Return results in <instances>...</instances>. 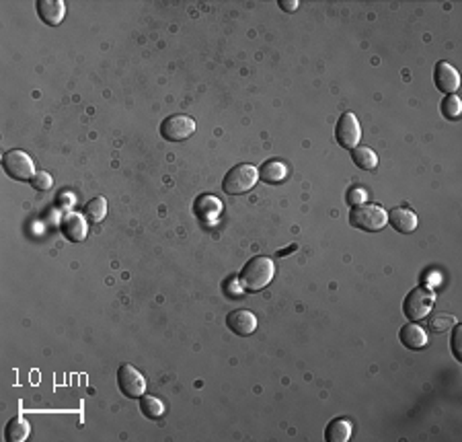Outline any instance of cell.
Listing matches in <instances>:
<instances>
[{
	"mask_svg": "<svg viewBox=\"0 0 462 442\" xmlns=\"http://www.w3.org/2000/svg\"><path fill=\"white\" fill-rule=\"evenodd\" d=\"M273 273H276V265L269 258L255 256L242 267V271L238 276V282L247 292H259L273 280Z\"/></svg>",
	"mask_w": 462,
	"mask_h": 442,
	"instance_id": "6da1fadb",
	"label": "cell"
},
{
	"mask_svg": "<svg viewBox=\"0 0 462 442\" xmlns=\"http://www.w3.org/2000/svg\"><path fill=\"white\" fill-rule=\"evenodd\" d=\"M349 222H352V227H356V229H362V231H368V233H378V231H383L386 227V222H388V214H386L383 206L364 202V204L352 208V212H349Z\"/></svg>",
	"mask_w": 462,
	"mask_h": 442,
	"instance_id": "7a4b0ae2",
	"label": "cell"
},
{
	"mask_svg": "<svg viewBox=\"0 0 462 442\" xmlns=\"http://www.w3.org/2000/svg\"><path fill=\"white\" fill-rule=\"evenodd\" d=\"M434 309V292L425 286L413 288L403 302V313L409 321H421L425 319Z\"/></svg>",
	"mask_w": 462,
	"mask_h": 442,
	"instance_id": "3957f363",
	"label": "cell"
},
{
	"mask_svg": "<svg viewBox=\"0 0 462 442\" xmlns=\"http://www.w3.org/2000/svg\"><path fill=\"white\" fill-rule=\"evenodd\" d=\"M257 179H259V171L253 165L240 163L227 173L224 181H222V189L231 195H240V193L251 191L255 187Z\"/></svg>",
	"mask_w": 462,
	"mask_h": 442,
	"instance_id": "277c9868",
	"label": "cell"
},
{
	"mask_svg": "<svg viewBox=\"0 0 462 442\" xmlns=\"http://www.w3.org/2000/svg\"><path fill=\"white\" fill-rule=\"evenodd\" d=\"M2 169L6 175L17 179V181H31L33 175L37 173L33 159L25 151H19V148L2 155Z\"/></svg>",
	"mask_w": 462,
	"mask_h": 442,
	"instance_id": "5b68a950",
	"label": "cell"
},
{
	"mask_svg": "<svg viewBox=\"0 0 462 442\" xmlns=\"http://www.w3.org/2000/svg\"><path fill=\"white\" fill-rule=\"evenodd\" d=\"M195 132V122L189 115L183 113H175L169 115L162 124H160V136L169 142H183L187 140L191 134Z\"/></svg>",
	"mask_w": 462,
	"mask_h": 442,
	"instance_id": "8992f818",
	"label": "cell"
},
{
	"mask_svg": "<svg viewBox=\"0 0 462 442\" xmlns=\"http://www.w3.org/2000/svg\"><path fill=\"white\" fill-rule=\"evenodd\" d=\"M360 138H362V128H360V122L358 117L352 113V111H345L339 122H337V128H335V140L339 142V146L343 148H356L360 144Z\"/></svg>",
	"mask_w": 462,
	"mask_h": 442,
	"instance_id": "52a82bcc",
	"label": "cell"
},
{
	"mask_svg": "<svg viewBox=\"0 0 462 442\" xmlns=\"http://www.w3.org/2000/svg\"><path fill=\"white\" fill-rule=\"evenodd\" d=\"M117 385L122 389V393L130 399L142 397L146 391V381L140 374V370H136L132 364H122L117 370Z\"/></svg>",
	"mask_w": 462,
	"mask_h": 442,
	"instance_id": "ba28073f",
	"label": "cell"
},
{
	"mask_svg": "<svg viewBox=\"0 0 462 442\" xmlns=\"http://www.w3.org/2000/svg\"><path fill=\"white\" fill-rule=\"evenodd\" d=\"M434 83L438 90L446 93V95H454V90H459L461 87V77H459V70L448 64L446 60L438 62L436 64V70H434Z\"/></svg>",
	"mask_w": 462,
	"mask_h": 442,
	"instance_id": "9c48e42d",
	"label": "cell"
},
{
	"mask_svg": "<svg viewBox=\"0 0 462 442\" xmlns=\"http://www.w3.org/2000/svg\"><path fill=\"white\" fill-rule=\"evenodd\" d=\"M60 227H62L64 237L73 243H80L88 237V220H86V216H82L78 212H68L62 218Z\"/></svg>",
	"mask_w": 462,
	"mask_h": 442,
	"instance_id": "30bf717a",
	"label": "cell"
},
{
	"mask_svg": "<svg viewBox=\"0 0 462 442\" xmlns=\"http://www.w3.org/2000/svg\"><path fill=\"white\" fill-rule=\"evenodd\" d=\"M227 325H229L232 334L244 338V336H251L257 329V317L247 309H236V311L229 313Z\"/></svg>",
	"mask_w": 462,
	"mask_h": 442,
	"instance_id": "8fae6325",
	"label": "cell"
},
{
	"mask_svg": "<svg viewBox=\"0 0 462 442\" xmlns=\"http://www.w3.org/2000/svg\"><path fill=\"white\" fill-rule=\"evenodd\" d=\"M37 15L46 25H60L66 17V4L62 0H39L37 2Z\"/></svg>",
	"mask_w": 462,
	"mask_h": 442,
	"instance_id": "7c38bea8",
	"label": "cell"
},
{
	"mask_svg": "<svg viewBox=\"0 0 462 442\" xmlns=\"http://www.w3.org/2000/svg\"><path fill=\"white\" fill-rule=\"evenodd\" d=\"M388 222H390V227H392L394 231H398V233H403V235H409V233H413V231L417 229V214H415L411 208L401 206V208L390 210V214H388Z\"/></svg>",
	"mask_w": 462,
	"mask_h": 442,
	"instance_id": "4fadbf2b",
	"label": "cell"
},
{
	"mask_svg": "<svg viewBox=\"0 0 462 442\" xmlns=\"http://www.w3.org/2000/svg\"><path fill=\"white\" fill-rule=\"evenodd\" d=\"M398 338H401V344L405 348H409V350H421V348L427 346V336H425V332L417 323L403 325Z\"/></svg>",
	"mask_w": 462,
	"mask_h": 442,
	"instance_id": "5bb4252c",
	"label": "cell"
},
{
	"mask_svg": "<svg viewBox=\"0 0 462 442\" xmlns=\"http://www.w3.org/2000/svg\"><path fill=\"white\" fill-rule=\"evenodd\" d=\"M288 175H290L288 165L284 161H278V159L265 161L259 169V179L265 181V183H271V185H278V183L286 181Z\"/></svg>",
	"mask_w": 462,
	"mask_h": 442,
	"instance_id": "9a60e30c",
	"label": "cell"
},
{
	"mask_svg": "<svg viewBox=\"0 0 462 442\" xmlns=\"http://www.w3.org/2000/svg\"><path fill=\"white\" fill-rule=\"evenodd\" d=\"M352 439V422L347 418L333 420L325 430V441L329 442H347Z\"/></svg>",
	"mask_w": 462,
	"mask_h": 442,
	"instance_id": "2e32d148",
	"label": "cell"
},
{
	"mask_svg": "<svg viewBox=\"0 0 462 442\" xmlns=\"http://www.w3.org/2000/svg\"><path fill=\"white\" fill-rule=\"evenodd\" d=\"M29 432H31L29 422H27L23 416H17V418H12V420L6 424V428H4V439L8 442H23L27 441Z\"/></svg>",
	"mask_w": 462,
	"mask_h": 442,
	"instance_id": "e0dca14e",
	"label": "cell"
},
{
	"mask_svg": "<svg viewBox=\"0 0 462 442\" xmlns=\"http://www.w3.org/2000/svg\"><path fill=\"white\" fill-rule=\"evenodd\" d=\"M352 159H354V163H356L360 169H364V171H374V169L378 167V157H376V153H374L372 148H368V146H356V148L352 151Z\"/></svg>",
	"mask_w": 462,
	"mask_h": 442,
	"instance_id": "ac0fdd59",
	"label": "cell"
},
{
	"mask_svg": "<svg viewBox=\"0 0 462 442\" xmlns=\"http://www.w3.org/2000/svg\"><path fill=\"white\" fill-rule=\"evenodd\" d=\"M222 210V204L218 198H212V195H202L198 202H195V212L198 216L206 218V220H212L214 216H218Z\"/></svg>",
	"mask_w": 462,
	"mask_h": 442,
	"instance_id": "d6986e66",
	"label": "cell"
},
{
	"mask_svg": "<svg viewBox=\"0 0 462 442\" xmlns=\"http://www.w3.org/2000/svg\"><path fill=\"white\" fill-rule=\"evenodd\" d=\"M84 216L88 222H101L107 216V200L105 198H93L84 204Z\"/></svg>",
	"mask_w": 462,
	"mask_h": 442,
	"instance_id": "ffe728a7",
	"label": "cell"
},
{
	"mask_svg": "<svg viewBox=\"0 0 462 442\" xmlns=\"http://www.w3.org/2000/svg\"><path fill=\"white\" fill-rule=\"evenodd\" d=\"M427 321H425V325H427V329L432 332V334H446L450 327H454V323H456V319L452 317V315H446V313H436V315H427L425 317Z\"/></svg>",
	"mask_w": 462,
	"mask_h": 442,
	"instance_id": "44dd1931",
	"label": "cell"
},
{
	"mask_svg": "<svg viewBox=\"0 0 462 442\" xmlns=\"http://www.w3.org/2000/svg\"><path fill=\"white\" fill-rule=\"evenodd\" d=\"M140 410H142V414H144L146 418L156 420V418H162V414H164L166 407H164V403H162L158 397L146 395V397L140 399Z\"/></svg>",
	"mask_w": 462,
	"mask_h": 442,
	"instance_id": "7402d4cb",
	"label": "cell"
},
{
	"mask_svg": "<svg viewBox=\"0 0 462 442\" xmlns=\"http://www.w3.org/2000/svg\"><path fill=\"white\" fill-rule=\"evenodd\" d=\"M442 113H444L446 119L456 122L462 113L461 99H459L456 95H448V97H444V101H442Z\"/></svg>",
	"mask_w": 462,
	"mask_h": 442,
	"instance_id": "603a6c76",
	"label": "cell"
},
{
	"mask_svg": "<svg viewBox=\"0 0 462 442\" xmlns=\"http://www.w3.org/2000/svg\"><path fill=\"white\" fill-rule=\"evenodd\" d=\"M31 185H33V189H37V191H48V189H52V185H54V179L50 173H46V171H37L33 179H31Z\"/></svg>",
	"mask_w": 462,
	"mask_h": 442,
	"instance_id": "cb8c5ba5",
	"label": "cell"
},
{
	"mask_svg": "<svg viewBox=\"0 0 462 442\" xmlns=\"http://www.w3.org/2000/svg\"><path fill=\"white\" fill-rule=\"evenodd\" d=\"M366 198H368V191L364 189V187H354V189H349V193H347V202L352 204V206H360V204H364L366 202Z\"/></svg>",
	"mask_w": 462,
	"mask_h": 442,
	"instance_id": "d4e9b609",
	"label": "cell"
},
{
	"mask_svg": "<svg viewBox=\"0 0 462 442\" xmlns=\"http://www.w3.org/2000/svg\"><path fill=\"white\" fill-rule=\"evenodd\" d=\"M461 336H462V327L454 323V334H452V352H454V356H456V360H462Z\"/></svg>",
	"mask_w": 462,
	"mask_h": 442,
	"instance_id": "484cf974",
	"label": "cell"
},
{
	"mask_svg": "<svg viewBox=\"0 0 462 442\" xmlns=\"http://www.w3.org/2000/svg\"><path fill=\"white\" fill-rule=\"evenodd\" d=\"M280 6H282L284 10H288V12H294V10L300 6V2H298V0H280Z\"/></svg>",
	"mask_w": 462,
	"mask_h": 442,
	"instance_id": "4316f807",
	"label": "cell"
},
{
	"mask_svg": "<svg viewBox=\"0 0 462 442\" xmlns=\"http://www.w3.org/2000/svg\"><path fill=\"white\" fill-rule=\"evenodd\" d=\"M296 249H298V245H290V247H288V249H284V251L280 249V251H278V256H280V258H286L288 253H292V251H296Z\"/></svg>",
	"mask_w": 462,
	"mask_h": 442,
	"instance_id": "83f0119b",
	"label": "cell"
}]
</instances>
